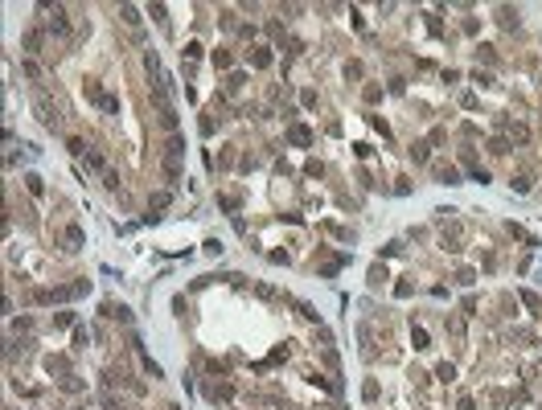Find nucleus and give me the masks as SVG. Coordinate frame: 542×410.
I'll list each match as a JSON object with an SVG mask.
<instances>
[{
	"label": "nucleus",
	"instance_id": "obj_1",
	"mask_svg": "<svg viewBox=\"0 0 542 410\" xmlns=\"http://www.w3.org/2000/svg\"><path fill=\"white\" fill-rule=\"evenodd\" d=\"M33 107H37V119L45 123V128H58V123H62V119H58V107L45 99V94H37V99H33Z\"/></svg>",
	"mask_w": 542,
	"mask_h": 410
},
{
	"label": "nucleus",
	"instance_id": "obj_14",
	"mask_svg": "<svg viewBox=\"0 0 542 410\" xmlns=\"http://www.w3.org/2000/svg\"><path fill=\"white\" fill-rule=\"evenodd\" d=\"M411 340H415V349H427V332L423 328H411Z\"/></svg>",
	"mask_w": 542,
	"mask_h": 410
},
{
	"label": "nucleus",
	"instance_id": "obj_7",
	"mask_svg": "<svg viewBox=\"0 0 542 410\" xmlns=\"http://www.w3.org/2000/svg\"><path fill=\"white\" fill-rule=\"evenodd\" d=\"M119 17H124V25H128V29H140V13H136L132 5H124V9H119Z\"/></svg>",
	"mask_w": 542,
	"mask_h": 410
},
{
	"label": "nucleus",
	"instance_id": "obj_6",
	"mask_svg": "<svg viewBox=\"0 0 542 410\" xmlns=\"http://www.w3.org/2000/svg\"><path fill=\"white\" fill-rule=\"evenodd\" d=\"M49 33H66V13H62V9H53V17H49Z\"/></svg>",
	"mask_w": 542,
	"mask_h": 410
},
{
	"label": "nucleus",
	"instance_id": "obj_18",
	"mask_svg": "<svg viewBox=\"0 0 542 410\" xmlns=\"http://www.w3.org/2000/svg\"><path fill=\"white\" fill-rule=\"evenodd\" d=\"M514 189L518 193H530V177H514Z\"/></svg>",
	"mask_w": 542,
	"mask_h": 410
},
{
	"label": "nucleus",
	"instance_id": "obj_12",
	"mask_svg": "<svg viewBox=\"0 0 542 410\" xmlns=\"http://www.w3.org/2000/svg\"><path fill=\"white\" fill-rule=\"evenodd\" d=\"M251 62H255L259 70H267V66H271V53H267V49H255V57H251Z\"/></svg>",
	"mask_w": 542,
	"mask_h": 410
},
{
	"label": "nucleus",
	"instance_id": "obj_3",
	"mask_svg": "<svg viewBox=\"0 0 542 410\" xmlns=\"http://www.w3.org/2000/svg\"><path fill=\"white\" fill-rule=\"evenodd\" d=\"M82 242H86V234H82V226H66V246H70V250H78Z\"/></svg>",
	"mask_w": 542,
	"mask_h": 410
},
{
	"label": "nucleus",
	"instance_id": "obj_17",
	"mask_svg": "<svg viewBox=\"0 0 542 410\" xmlns=\"http://www.w3.org/2000/svg\"><path fill=\"white\" fill-rule=\"evenodd\" d=\"M53 324H58V328H66V324H74V316H70V312H58V316H53Z\"/></svg>",
	"mask_w": 542,
	"mask_h": 410
},
{
	"label": "nucleus",
	"instance_id": "obj_9",
	"mask_svg": "<svg viewBox=\"0 0 542 410\" xmlns=\"http://www.w3.org/2000/svg\"><path fill=\"white\" fill-rule=\"evenodd\" d=\"M522 304H526V308L534 312V316H542V300H538L534 291H522Z\"/></svg>",
	"mask_w": 542,
	"mask_h": 410
},
{
	"label": "nucleus",
	"instance_id": "obj_16",
	"mask_svg": "<svg viewBox=\"0 0 542 410\" xmlns=\"http://www.w3.org/2000/svg\"><path fill=\"white\" fill-rule=\"evenodd\" d=\"M45 369H49V373H58V369H66V357H49V361H45Z\"/></svg>",
	"mask_w": 542,
	"mask_h": 410
},
{
	"label": "nucleus",
	"instance_id": "obj_11",
	"mask_svg": "<svg viewBox=\"0 0 542 410\" xmlns=\"http://www.w3.org/2000/svg\"><path fill=\"white\" fill-rule=\"evenodd\" d=\"M509 136H514V140H522V144H526V140H530V128H526V123H514V128H509Z\"/></svg>",
	"mask_w": 542,
	"mask_h": 410
},
{
	"label": "nucleus",
	"instance_id": "obj_19",
	"mask_svg": "<svg viewBox=\"0 0 542 410\" xmlns=\"http://www.w3.org/2000/svg\"><path fill=\"white\" fill-rule=\"evenodd\" d=\"M74 349H86V328H74Z\"/></svg>",
	"mask_w": 542,
	"mask_h": 410
},
{
	"label": "nucleus",
	"instance_id": "obj_5",
	"mask_svg": "<svg viewBox=\"0 0 542 410\" xmlns=\"http://www.w3.org/2000/svg\"><path fill=\"white\" fill-rule=\"evenodd\" d=\"M25 53H41V33H37V29L25 33Z\"/></svg>",
	"mask_w": 542,
	"mask_h": 410
},
{
	"label": "nucleus",
	"instance_id": "obj_2",
	"mask_svg": "<svg viewBox=\"0 0 542 410\" xmlns=\"http://www.w3.org/2000/svg\"><path fill=\"white\" fill-rule=\"evenodd\" d=\"M165 168H169V177H181V140H173V144H169V156H165Z\"/></svg>",
	"mask_w": 542,
	"mask_h": 410
},
{
	"label": "nucleus",
	"instance_id": "obj_4",
	"mask_svg": "<svg viewBox=\"0 0 542 410\" xmlns=\"http://www.w3.org/2000/svg\"><path fill=\"white\" fill-rule=\"evenodd\" d=\"M436 177H440L444 185H460V172L452 168V164H440V168H436Z\"/></svg>",
	"mask_w": 542,
	"mask_h": 410
},
{
	"label": "nucleus",
	"instance_id": "obj_15",
	"mask_svg": "<svg viewBox=\"0 0 542 410\" xmlns=\"http://www.w3.org/2000/svg\"><path fill=\"white\" fill-rule=\"evenodd\" d=\"M436 377H440V382H452V377H456V369H452V365H440Z\"/></svg>",
	"mask_w": 542,
	"mask_h": 410
},
{
	"label": "nucleus",
	"instance_id": "obj_10",
	"mask_svg": "<svg viewBox=\"0 0 542 410\" xmlns=\"http://www.w3.org/2000/svg\"><path fill=\"white\" fill-rule=\"evenodd\" d=\"M25 185H29V193H33V197H41V193H45V185H41V177H37V172H29V177H25Z\"/></svg>",
	"mask_w": 542,
	"mask_h": 410
},
{
	"label": "nucleus",
	"instance_id": "obj_13",
	"mask_svg": "<svg viewBox=\"0 0 542 410\" xmlns=\"http://www.w3.org/2000/svg\"><path fill=\"white\" fill-rule=\"evenodd\" d=\"M411 156H415V164H427V144H415Z\"/></svg>",
	"mask_w": 542,
	"mask_h": 410
},
{
	"label": "nucleus",
	"instance_id": "obj_8",
	"mask_svg": "<svg viewBox=\"0 0 542 410\" xmlns=\"http://www.w3.org/2000/svg\"><path fill=\"white\" fill-rule=\"evenodd\" d=\"M288 140H292V144H308V140H312V132H308V128H300V123H296V128L288 132Z\"/></svg>",
	"mask_w": 542,
	"mask_h": 410
}]
</instances>
